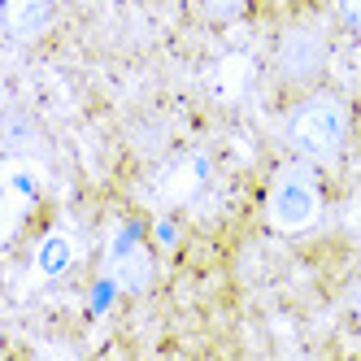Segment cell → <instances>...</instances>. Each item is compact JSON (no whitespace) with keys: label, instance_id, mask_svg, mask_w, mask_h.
Returning <instances> with one entry per match:
<instances>
[{"label":"cell","instance_id":"obj_6","mask_svg":"<svg viewBox=\"0 0 361 361\" xmlns=\"http://www.w3.org/2000/svg\"><path fill=\"white\" fill-rule=\"evenodd\" d=\"M9 22H13V31H18L22 39H31L44 22H48V0H13Z\"/></svg>","mask_w":361,"mask_h":361},{"label":"cell","instance_id":"obj_1","mask_svg":"<svg viewBox=\"0 0 361 361\" xmlns=\"http://www.w3.org/2000/svg\"><path fill=\"white\" fill-rule=\"evenodd\" d=\"M344 140H348V109H344V100H335L326 92L300 100L288 118V144L314 166L340 157Z\"/></svg>","mask_w":361,"mask_h":361},{"label":"cell","instance_id":"obj_7","mask_svg":"<svg viewBox=\"0 0 361 361\" xmlns=\"http://www.w3.org/2000/svg\"><path fill=\"white\" fill-rule=\"evenodd\" d=\"M248 0H200V9L204 18H214V22H231V18H240L244 13Z\"/></svg>","mask_w":361,"mask_h":361},{"label":"cell","instance_id":"obj_3","mask_svg":"<svg viewBox=\"0 0 361 361\" xmlns=\"http://www.w3.org/2000/svg\"><path fill=\"white\" fill-rule=\"evenodd\" d=\"M274 57H279V70L292 83H309L326 66V35L318 27H292V31H283Z\"/></svg>","mask_w":361,"mask_h":361},{"label":"cell","instance_id":"obj_2","mask_svg":"<svg viewBox=\"0 0 361 361\" xmlns=\"http://www.w3.org/2000/svg\"><path fill=\"white\" fill-rule=\"evenodd\" d=\"M322 214V192H318V178L309 166H283L270 178V192H266V218L274 231L283 235H300L318 222Z\"/></svg>","mask_w":361,"mask_h":361},{"label":"cell","instance_id":"obj_5","mask_svg":"<svg viewBox=\"0 0 361 361\" xmlns=\"http://www.w3.org/2000/svg\"><path fill=\"white\" fill-rule=\"evenodd\" d=\"M114 274H118V283L126 292H140L144 283H148V274H152V266H148V257H144V248H122L118 257H114Z\"/></svg>","mask_w":361,"mask_h":361},{"label":"cell","instance_id":"obj_8","mask_svg":"<svg viewBox=\"0 0 361 361\" xmlns=\"http://www.w3.org/2000/svg\"><path fill=\"white\" fill-rule=\"evenodd\" d=\"M340 13L353 31H361V0H340Z\"/></svg>","mask_w":361,"mask_h":361},{"label":"cell","instance_id":"obj_4","mask_svg":"<svg viewBox=\"0 0 361 361\" xmlns=\"http://www.w3.org/2000/svg\"><path fill=\"white\" fill-rule=\"evenodd\" d=\"M70 266H74V240L66 235V231H48V235L39 240V248H35V270L44 279H57Z\"/></svg>","mask_w":361,"mask_h":361}]
</instances>
